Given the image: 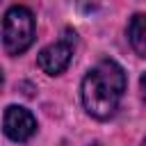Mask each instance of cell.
<instances>
[{
	"label": "cell",
	"instance_id": "6da1fadb",
	"mask_svg": "<svg viewBox=\"0 0 146 146\" xmlns=\"http://www.w3.org/2000/svg\"><path fill=\"white\" fill-rule=\"evenodd\" d=\"M125 84V71L114 59L98 62L82 80L84 110L96 119H110L123 98Z\"/></svg>",
	"mask_w": 146,
	"mask_h": 146
},
{
	"label": "cell",
	"instance_id": "7a4b0ae2",
	"mask_svg": "<svg viewBox=\"0 0 146 146\" xmlns=\"http://www.w3.org/2000/svg\"><path fill=\"white\" fill-rule=\"evenodd\" d=\"M34 41V16L27 7H11L2 21V43L9 55L25 52Z\"/></svg>",
	"mask_w": 146,
	"mask_h": 146
},
{
	"label": "cell",
	"instance_id": "3957f363",
	"mask_svg": "<svg viewBox=\"0 0 146 146\" xmlns=\"http://www.w3.org/2000/svg\"><path fill=\"white\" fill-rule=\"evenodd\" d=\"M73 36H75V34H71V30H66V34H64L59 41L46 46V48L39 52L36 64H39V68H41L43 73L57 75V73H64V71L68 68L71 57H73V41H75Z\"/></svg>",
	"mask_w": 146,
	"mask_h": 146
},
{
	"label": "cell",
	"instance_id": "277c9868",
	"mask_svg": "<svg viewBox=\"0 0 146 146\" xmlns=\"http://www.w3.org/2000/svg\"><path fill=\"white\" fill-rule=\"evenodd\" d=\"M2 130L11 141H27L36 132V119L21 105H9L2 116Z\"/></svg>",
	"mask_w": 146,
	"mask_h": 146
},
{
	"label": "cell",
	"instance_id": "5b68a950",
	"mask_svg": "<svg viewBox=\"0 0 146 146\" xmlns=\"http://www.w3.org/2000/svg\"><path fill=\"white\" fill-rule=\"evenodd\" d=\"M128 39L139 57H146V14H135L128 23Z\"/></svg>",
	"mask_w": 146,
	"mask_h": 146
},
{
	"label": "cell",
	"instance_id": "8992f818",
	"mask_svg": "<svg viewBox=\"0 0 146 146\" xmlns=\"http://www.w3.org/2000/svg\"><path fill=\"white\" fill-rule=\"evenodd\" d=\"M139 84H141V94H144V98H146V73L141 75V80H139Z\"/></svg>",
	"mask_w": 146,
	"mask_h": 146
},
{
	"label": "cell",
	"instance_id": "52a82bcc",
	"mask_svg": "<svg viewBox=\"0 0 146 146\" xmlns=\"http://www.w3.org/2000/svg\"><path fill=\"white\" fill-rule=\"evenodd\" d=\"M0 87H2V73H0Z\"/></svg>",
	"mask_w": 146,
	"mask_h": 146
},
{
	"label": "cell",
	"instance_id": "ba28073f",
	"mask_svg": "<svg viewBox=\"0 0 146 146\" xmlns=\"http://www.w3.org/2000/svg\"><path fill=\"white\" fill-rule=\"evenodd\" d=\"M141 146H146V139H144V141H141Z\"/></svg>",
	"mask_w": 146,
	"mask_h": 146
}]
</instances>
